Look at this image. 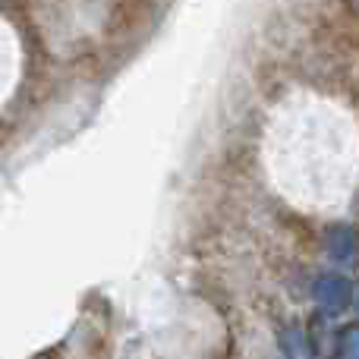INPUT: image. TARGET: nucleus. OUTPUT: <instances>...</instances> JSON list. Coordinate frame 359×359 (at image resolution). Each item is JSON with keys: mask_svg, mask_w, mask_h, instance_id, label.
<instances>
[{"mask_svg": "<svg viewBox=\"0 0 359 359\" xmlns=\"http://www.w3.org/2000/svg\"><path fill=\"white\" fill-rule=\"evenodd\" d=\"M280 353L284 359H316V341L299 325H287L280 331Z\"/></svg>", "mask_w": 359, "mask_h": 359, "instance_id": "7ed1b4c3", "label": "nucleus"}, {"mask_svg": "<svg viewBox=\"0 0 359 359\" xmlns=\"http://www.w3.org/2000/svg\"><path fill=\"white\" fill-rule=\"evenodd\" d=\"M325 252L334 265L353 268L356 262V230L350 224H331L325 230Z\"/></svg>", "mask_w": 359, "mask_h": 359, "instance_id": "f03ea898", "label": "nucleus"}, {"mask_svg": "<svg viewBox=\"0 0 359 359\" xmlns=\"http://www.w3.org/2000/svg\"><path fill=\"white\" fill-rule=\"evenodd\" d=\"M356 347H359L356 325L350 322V325H344V328L334 334V356L337 359H356Z\"/></svg>", "mask_w": 359, "mask_h": 359, "instance_id": "20e7f679", "label": "nucleus"}, {"mask_svg": "<svg viewBox=\"0 0 359 359\" xmlns=\"http://www.w3.org/2000/svg\"><path fill=\"white\" fill-rule=\"evenodd\" d=\"M312 297H316L322 316H341L353 306V280L341 271H325L312 284Z\"/></svg>", "mask_w": 359, "mask_h": 359, "instance_id": "f257e3e1", "label": "nucleus"}]
</instances>
